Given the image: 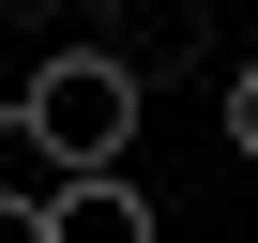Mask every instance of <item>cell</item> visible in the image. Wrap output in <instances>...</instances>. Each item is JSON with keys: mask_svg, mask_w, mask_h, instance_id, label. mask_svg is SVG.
<instances>
[{"mask_svg": "<svg viewBox=\"0 0 258 243\" xmlns=\"http://www.w3.org/2000/svg\"><path fill=\"white\" fill-rule=\"evenodd\" d=\"M0 243H46V198L31 183H0Z\"/></svg>", "mask_w": 258, "mask_h": 243, "instance_id": "5", "label": "cell"}, {"mask_svg": "<svg viewBox=\"0 0 258 243\" xmlns=\"http://www.w3.org/2000/svg\"><path fill=\"white\" fill-rule=\"evenodd\" d=\"M16 137L46 167H121V137H137V61L121 46H46L31 91H16Z\"/></svg>", "mask_w": 258, "mask_h": 243, "instance_id": "1", "label": "cell"}, {"mask_svg": "<svg viewBox=\"0 0 258 243\" xmlns=\"http://www.w3.org/2000/svg\"><path fill=\"white\" fill-rule=\"evenodd\" d=\"M228 152H243V167H258V61H243V76H228Z\"/></svg>", "mask_w": 258, "mask_h": 243, "instance_id": "4", "label": "cell"}, {"mask_svg": "<svg viewBox=\"0 0 258 243\" xmlns=\"http://www.w3.org/2000/svg\"><path fill=\"white\" fill-rule=\"evenodd\" d=\"M106 46H121V61L152 76L167 46H198V0H121V31H106Z\"/></svg>", "mask_w": 258, "mask_h": 243, "instance_id": "3", "label": "cell"}, {"mask_svg": "<svg viewBox=\"0 0 258 243\" xmlns=\"http://www.w3.org/2000/svg\"><path fill=\"white\" fill-rule=\"evenodd\" d=\"M46 228H61V243H137L152 198L121 183V167H61V183H46Z\"/></svg>", "mask_w": 258, "mask_h": 243, "instance_id": "2", "label": "cell"}]
</instances>
